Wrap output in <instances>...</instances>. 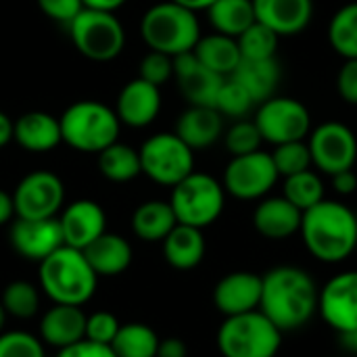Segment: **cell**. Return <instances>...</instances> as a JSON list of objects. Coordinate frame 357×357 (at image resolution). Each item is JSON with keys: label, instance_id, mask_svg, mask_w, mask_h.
<instances>
[{"label": "cell", "instance_id": "13", "mask_svg": "<svg viewBox=\"0 0 357 357\" xmlns=\"http://www.w3.org/2000/svg\"><path fill=\"white\" fill-rule=\"evenodd\" d=\"M65 201V186L52 172L27 174L13 192L15 218L44 220L56 218Z\"/></svg>", "mask_w": 357, "mask_h": 357}, {"label": "cell", "instance_id": "11", "mask_svg": "<svg viewBox=\"0 0 357 357\" xmlns=\"http://www.w3.org/2000/svg\"><path fill=\"white\" fill-rule=\"evenodd\" d=\"M278 178L280 174L272 161V155L259 149L249 155L232 157L224 169L222 186L238 201H257L276 186Z\"/></svg>", "mask_w": 357, "mask_h": 357}, {"label": "cell", "instance_id": "38", "mask_svg": "<svg viewBox=\"0 0 357 357\" xmlns=\"http://www.w3.org/2000/svg\"><path fill=\"white\" fill-rule=\"evenodd\" d=\"M270 155H272V161H274L278 174L284 178L305 172V169H312V153H310L307 140L276 144Z\"/></svg>", "mask_w": 357, "mask_h": 357}, {"label": "cell", "instance_id": "14", "mask_svg": "<svg viewBox=\"0 0 357 357\" xmlns=\"http://www.w3.org/2000/svg\"><path fill=\"white\" fill-rule=\"evenodd\" d=\"M318 312L339 335L357 328V270L337 274L318 297Z\"/></svg>", "mask_w": 357, "mask_h": 357}, {"label": "cell", "instance_id": "24", "mask_svg": "<svg viewBox=\"0 0 357 357\" xmlns=\"http://www.w3.org/2000/svg\"><path fill=\"white\" fill-rule=\"evenodd\" d=\"M13 140L29 153H46L63 142L61 121L44 111H29L17 117Z\"/></svg>", "mask_w": 357, "mask_h": 357}, {"label": "cell", "instance_id": "17", "mask_svg": "<svg viewBox=\"0 0 357 357\" xmlns=\"http://www.w3.org/2000/svg\"><path fill=\"white\" fill-rule=\"evenodd\" d=\"M59 224L65 245L79 251L86 249L102 232H107L105 209L90 199H79L69 203L59 215Z\"/></svg>", "mask_w": 357, "mask_h": 357}, {"label": "cell", "instance_id": "1", "mask_svg": "<svg viewBox=\"0 0 357 357\" xmlns=\"http://www.w3.org/2000/svg\"><path fill=\"white\" fill-rule=\"evenodd\" d=\"M320 291L314 278L297 266H278L261 276L259 312L280 331L303 328L318 312Z\"/></svg>", "mask_w": 357, "mask_h": 357}, {"label": "cell", "instance_id": "23", "mask_svg": "<svg viewBox=\"0 0 357 357\" xmlns=\"http://www.w3.org/2000/svg\"><path fill=\"white\" fill-rule=\"evenodd\" d=\"M176 134L192 149H209L224 136V115L215 107L190 105L176 121Z\"/></svg>", "mask_w": 357, "mask_h": 357}, {"label": "cell", "instance_id": "32", "mask_svg": "<svg viewBox=\"0 0 357 357\" xmlns=\"http://www.w3.org/2000/svg\"><path fill=\"white\" fill-rule=\"evenodd\" d=\"M157 333L140 322L121 324L111 343V349L117 357H157Z\"/></svg>", "mask_w": 357, "mask_h": 357}, {"label": "cell", "instance_id": "46", "mask_svg": "<svg viewBox=\"0 0 357 357\" xmlns=\"http://www.w3.org/2000/svg\"><path fill=\"white\" fill-rule=\"evenodd\" d=\"M331 180H333V188H335V192H337V195H341V197H349V195H354V192L357 190V176L354 169L339 172V174L331 176Z\"/></svg>", "mask_w": 357, "mask_h": 357}, {"label": "cell", "instance_id": "5", "mask_svg": "<svg viewBox=\"0 0 357 357\" xmlns=\"http://www.w3.org/2000/svg\"><path fill=\"white\" fill-rule=\"evenodd\" d=\"M61 136L71 149L82 153H100L117 142L121 121L115 109L98 100H77L59 117Z\"/></svg>", "mask_w": 357, "mask_h": 357}, {"label": "cell", "instance_id": "27", "mask_svg": "<svg viewBox=\"0 0 357 357\" xmlns=\"http://www.w3.org/2000/svg\"><path fill=\"white\" fill-rule=\"evenodd\" d=\"M163 257L176 270H192L205 257V236L201 228L178 224L163 238Z\"/></svg>", "mask_w": 357, "mask_h": 357}, {"label": "cell", "instance_id": "15", "mask_svg": "<svg viewBox=\"0 0 357 357\" xmlns=\"http://www.w3.org/2000/svg\"><path fill=\"white\" fill-rule=\"evenodd\" d=\"M10 247L29 261H42L65 245L59 218L25 220L17 218L8 232Z\"/></svg>", "mask_w": 357, "mask_h": 357}, {"label": "cell", "instance_id": "51", "mask_svg": "<svg viewBox=\"0 0 357 357\" xmlns=\"http://www.w3.org/2000/svg\"><path fill=\"white\" fill-rule=\"evenodd\" d=\"M172 2H176V4H180L192 13H199V10H207L215 0H172Z\"/></svg>", "mask_w": 357, "mask_h": 357}, {"label": "cell", "instance_id": "50", "mask_svg": "<svg viewBox=\"0 0 357 357\" xmlns=\"http://www.w3.org/2000/svg\"><path fill=\"white\" fill-rule=\"evenodd\" d=\"M13 132H15V121L6 113L0 111V149L13 140Z\"/></svg>", "mask_w": 357, "mask_h": 357}, {"label": "cell", "instance_id": "35", "mask_svg": "<svg viewBox=\"0 0 357 357\" xmlns=\"http://www.w3.org/2000/svg\"><path fill=\"white\" fill-rule=\"evenodd\" d=\"M236 42H238L243 59L264 61V59H276L280 36L276 31H272L268 25L255 21L236 38Z\"/></svg>", "mask_w": 357, "mask_h": 357}, {"label": "cell", "instance_id": "45", "mask_svg": "<svg viewBox=\"0 0 357 357\" xmlns=\"http://www.w3.org/2000/svg\"><path fill=\"white\" fill-rule=\"evenodd\" d=\"M56 357H117L111 345L92 343L88 339H82L79 343H73L65 349H59Z\"/></svg>", "mask_w": 357, "mask_h": 357}, {"label": "cell", "instance_id": "30", "mask_svg": "<svg viewBox=\"0 0 357 357\" xmlns=\"http://www.w3.org/2000/svg\"><path fill=\"white\" fill-rule=\"evenodd\" d=\"M209 23L218 33L238 38L249 25L255 23L253 0H215L209 8Z\"/></svg>", "mask_w": 357, "mask_h": 357}, {"label": "cell", "instance_id": "44", "mask_svg": "<svg viewBox=\"0 0 357 357\" xmlns=\"http://www.w3.org/2000/svg\"><path fill=\"white\" fill-rule=\"evenodd\" d=\"M337 92L347 102L357 107V59H347L337 73Z\"/></svg>", "mask_w": 357, "mask_h": 357}, {"label": "cell", "instance_id": "22", "mask_svg": "<svg viewBox=\"0 0 357 357\" xmlns=\"http://www.w3.org/2000/svg\"><path fill=\"white\" fill-rule=\"evenodd\" d=\"M86 314L79 305L54 303L40 320L42 343L65 349L86 337Z\"/></svg>", "mask_w": 357, "mask_h": 357}, {"label": "cell", "instance_id": "19", "mask_svg": "<svg viewBox=\"0 0 357 357\" xmlns=\"http://www.w3.org/2000/svg\"><path fill=\"white\" fill-rule=\"evenodd\" d=\"M261 301V276L253 272H232L213 289V303L226 318L255 312Z\"/></svg>", "mask_w": 357, "mask_h": 357}, {"label": "cell", "instance_id": "52", "mask_svg": "<svg viewBox=\"0 0 357 357\" xmlns=\"http://www.w3.org/2000/svg\"><path fill=\"white\" fill-rule=\"evenodd\" d=\"M341 341H343V345H345L351 354H356L357 356V328L356 331H351V333H347V335H341Z\"/></svg>", "mask_w": 357, "mask_h": 357}, {"label": "cell", "instance_id": "8", "mask_svg": "<svg viewBox=\"0 0 357 357\" xmlns=\"http://www.w3.org/2000/svg\"><path fill=\"white\" fill-rule=\"evenodd\" d=\"M67 27L77 52L90 61H113L123 50L126 31L115 13L82 8Z\"/></svg>", "mask_w": 357, "mask_h": 357}, {"label": "cell", "instance_id": "54", "mask_svg": "<svg viewBox=\"0 0 357 357\" xmlns=\"http://www.w3.org/2000/svg\"><path fill=\"white\" fill-rule=\"evenodd\" d=\"M356 357H357V356H356Z\"/></svg>", "mask_w": 357, "mask_h": 357}, {"label": "cell", "instance_id": "7", "mask_svg": "<svg viewBox=\"0 0 357 357\" xmlns=\"http://www.w3.org/2000/svg\"><path fill=\"white\" fill-rule=\"evenodd\" d=\"M224 203L226 190L222 182L201 172H192L182 182H178L172 188L169 199L178 224H186L201 230L211 226L222 215Z\"/></svg>", "mask_w": 357, "mask_h": 357}, {"label": "cell", "instance_id": "29", "mask_svg": "<svg viewBox=\"0 0 357 357\" xmlns=\"http://www.w3.org/2000/svg\"><path fill=\"white\" fill-rule=\"evenodd\" d=\"M178 226L169 201H146L132 215V230L140 241L163 243V238Z\"/></svg>", "mask_w": 357, "mask_h": 357}, {"label": "cell", "instance_id": "34", "mask_svg": "<svg viewBox=\"0 0 357 357\" xmlns=\"http://www.w3.org/2000/svg\"><path fill=\"white\" fill-rule=\"evenodd\" d=\"M282 197L287 201H291L297 209L307 211L314 205H318V203L324 201V182L312 169H305V172L287 176L284 178Z\"/></svg>", "mask_w": 357, "mask_h": 357}, {"label": "cell", "instance_id": "31", "mask_svg": "<svg viewBox=\"0 0 357 357\" xmlns=\"http://www.w3.org/2000/svg\"><path fill=\"white\" fill-rule=\"evenodd\" d=\"M98 169L111 182H130L142 174L140 153L117 140L98 153Z\"/></svg>", "mask_w": 357, "mask_h": 357}, {"label": "cell", "instance_id": "26", "mask_svg": "<svg viewBox=\"0 0 357 357\" xmlns=\"http://www.w3.org/2000/svg\"><path fill=\"white\" fill-rule=\"evenodd\" d=\"M230 77L249 92L255 105H259L276 96L278 84L282 79V69H280L278 59H264V61L243 59Z\"/></svg>", "mask_w": 357, "mask_h": 357}, {"label": "cell", "instance_id": "10", "mask_svg": "<svg viewBox=\"0 0 357 357\" xmlns=\"http://www.w3.org/2000/svg\"><path fill=\"white\" fill-rule=\"evenodd\" d=\"M255 126L264 142L284 144L295 140H307L312 132V113L310 109L291 96H272L257 105Z\"/></svg>", "mask_w": 357, "mask_h": 357}, {"label": "cell", "instance_id": "18", "mask_svg": "<svg viewBox=\"0 0 357 357\" xmlns=\"http://www.w3.org/2000/svg\"><path fill=\"white\" fill-rule=\"evenodd\" d=\"M255 21L280 38L299 36L314 19V0H253Z\"/></svg>", "mask_w": 357, "mask_h": 357}, {"label": "cell", "instance_id": "9", "mask_svg": "<svg viewBox=\"0 0 357 357\" xmlns=\"http://www.w3.org/2000/svg\"><path fill=\"white\" fill-rule=\"evenodd\" d=\"M142 174L161 186L174 188L195 172V151L176 134L161 132L138 149Z\"/></svg>", "mask_w": 357, "mask_h": 357}, {"label": "cell", "instance_id": "16", "mask_svg": "<svg viewBox=\"0 0 357 357\" xmlns=\"http://www.w3.org/2000/svg\"><path fill=\"white\" fill-rule=\"evenodd\" d=\"M174 77L182 96L195 107H215L218 92L226 77L207 69L195 54V50L174 56Z\"/></svg>", "mask_w": 357, "mask_h": 357}, {"label": "cell", "instance_id": "48", "mask_svg": "<svg viewBox=\"0 0 357 357\" xmlns=\"http://www.w3.org/2000/svg\"><path fill=\"white\" fill-rule=\"evenodd\" d=\"M15 218V203H13V195H8L6 190H0V226L8 224Z\"/></svg>", "mask_w": 357, "mask_h": 357}, {"label": "cell", "instance_id": "12", "mask_svg": "<svg viewBox=\"0 0 357 357\" xmlns=\"http://www.w3.org/2000/svg\"><path fill=\"white\" fill-rule=\"evenodd\" d=\"M312 165L326 176L354 169L357 161V138L354 130L341 121H326L307 136Z\"/></svg>", "mask_w": 357, "mask_h": 357}, {"label": "cell", "instance_id": "3", "mask_svg": "<svg viewBox=\"0 0 357 357\" xmlns=\"http://www.w3.org/2000/svg\"><path fill=\"white\" fill-rule=\"evenodd\" d=\"M38 274L40 289L46 293V297L52 299V303L63 305L84 307L92 299L98 282V276L90 268L84 253L67 245L42 259Z\"/></svg>", "mask_w": 357, "mask_h": 357}, {"label": "cell", "instance_id": "2", "mask_svg": "<svg viewBox=\"0 0 357 357\" xmlns=\"http://www.w3.org/2000/svg\"><path fill=\"white\" fill-rule=\"evenodd\" d=\"M299 234L318 261L339 264L357 249V215L345 203L324 199L303 211Z\"/></svg>", "mask_w": 357, "mask_h": 357}, {"label": "cell", "instance_id": "40", "mask_svg": "<svg viewBox=\"0 0 357 357\" xmlns=\"http://www.w3.org/2000/svg\"><path fill=\"white\" fill-rule=\"evenodd\" d=\"M0 357H46V354L42 339L23 331H10L0 335Z\"/></svg>", "mask_w": 357, "mask_h": 357}, {"label": "cell", "instance_id": "47", "mask_svg": "<svg viewBox=\"0 0 357 357\" xmlns=\"http://www.w3.org/2000/svg\"><path fill=\"white\" fill-rule=\"evenodd\" d=\"M188 349L186 343L182 339L169 337V339H159V347H157V357H186Z\"/></svg>", "mask_w": 357, "mask_h": 357}, {"label": "cell", "instance_id": "43", "mask_svg": "<svg viewBox=\"0 0 357 357\" xmlns=\"http://www.w3.org/2000/svg\"><path fill=\"white\" fill-rule=\"evenodd\" d=\"M38 6L48 19L69 25L82 13L84 2L82 0H38Z\"/></svg>", "mask_w": 357, "mask_h": 357}, {"label": "cell", "instance_id": "41", "mask_svg": "<svg viewBox=\"0 0 357 357\" xmlns=\"http://www.w3.org/2000/svg\"><path fill=\"white\" fill-rule=\"evenodd\" d=\"M138 77L161 88L165 82H169L174 77V56L157 52V50H149L140 63V75Z\"/></svg>", "mask_w": 357, "mask_h": 357}, {"label": "cell", "instance_id": "49", "mask_svg": "<svg viewBox=\"0 0 357 357\" xmlns=\"http://www.w3.org/2000/svg\"><path fill=\"white\" fill-rule=\"evenodd\" d=\"M84 8H92V10H105V13H115L117 8H121L128 0H82Z\"/></svg>", "mask_w": 357, "mask_h": 357}, {"label": "cell", "instance_id": "37", "mask_svg": "<svg viewBox=\"0 0 357 357\" xmlns=\"http://www.w3.org/2000/svg\"><path fill=\"white\" fill-rule=\"evenodd\" d=\"M255 100L249 96V92L238 84L234 82L232 77H226L220 92H218V98H215V109L224 115V117H232V119H245L251 111H253Z\"/></svg>", "mask_w": 357, "mask_h": 357}, {"label": "cell", "instance_id": "4", "mask_svg": "<svg viewBox=\"0 0 357 357\" xmlns=\"http://www.w3.org/2000/svg\"><path fill=\"white\" fill-rule=\"evenodd\" d=\"M140 33L151 50L176 56L197 46L201 38V25L197 13L165 0L144 13L140 21Z\"/></svg>", "mask_w": 357, "mask_h": 357}, {"label": "cell", "instance_id": "33", "mask_svg": "<svg viewBox=\"0 0 357 357\" xmlns=\"http://www.w3.org/2000/svg\"><path fill=\"white\" fill-rule=\"evenodd\" d=\"M328 42L333 50L347 59H357V0L343 4L328 23Z\"/></svg>", "mask_w": 357, "mask_h": 357}, {"label": "cell", "instance_id": "42", "mask_svg": "<svg viewBox=\"0 0 357 357\" xmlns=\"http://www.w3.org/2000/svg\"><path fill=\"white\" fill-rule=\"evenodd\" d=\"M121 322L117 320L115 314L111 312H94L86 318V337L92 343H100V345H111L117 331H119Z\"/></svg>", "mask_w": 357, "mask_h": 357}, {"label": "cell", "instance_id": "39", "mask_svg": "<svg viewBox=\"0 0 357 357\" xmlns=\"http://www.w3.org/2000/svg\"><path fill=\"white\" fill-rule=\"evenodd\" d=\"M224 142H226V149L232 157H238V155H249V153H255L261 149V134H259V128L255 126L253 119H236L224 134Z\"/></svg>", "mask_w": 357, "mask_h": 357}, {"label": "cell", "instance_id": "6", "mask_svg": "<svg viewBox=\"0 0 357 357\" xmlns=\"http://www.w3.org/2000/svg\"><path fill=\"white\" fill-rule=\"evenodd\" d=\"M282 333L259 312L230 316L218 331V349L224 357H276Z\"/></svg>", "mask_w": 357, "mask_h": 357}, {"label": "cell", "instance_id": "53", "mask_svg": "<svg viewBox=\"0 0 357 357\" xmlns=\"http://www.w3.org/2000/svg\"><path fill=\"white\" fill-rule=\"evenodd\" d=\"M4 318H6V312H4V307H2V303H0V331H2V326H4Z\"/></svg>", "mask_w": 357, "mask_h": 357}, {"label": "cell", "instance_id": "20", "mask_svg": "<svg viewBox=\"0 0 357 357\" xmlns=\"http://www.w3.org/2000/svg\"><path fill=\"white\" fill-rule=\"evenodd\" d=\"M161 111V90L159 86H153L144 82L142 77H136L128 82L119 96L115 113L121 123L132 128H144L151 126Z\"/></svg>", "mask_w": 357, "mask_h": 357}, {"label": "cell", "instance_id": "25", "mask_svg": "<svg viewBox=\"0 0 357 357\" xmlns=\"http://www.w3.org/2000/svg\"><path fill=\"white\" fill-rule=\"evenodd\" d=\"M96 276H117L132 264V245L117 234L102 232L86 249H82Z\"/></svg>", "mask_w": 357, "mask_h": 357}, {"label": "cell", "instance_id": "21", "mask_svg": "<svg viewBox=\"0 0 357 357\" xmlns=\"http://www.w3.org/2000/svg\"><path fill=\"white\" fill-rule=\"evenodd\" d=\"M303 211L284 197H264L253 211L255 230L272 241H284L301 230Z\"/></svg>", "mask_w": 357, "mask_h": 357}, {"label": "cell", "instance_id": "28", "mask_svg": "<svg viewBox=\"0 0 357 357\" xmlns=\"http://www.w3.org/2000/svg\"><path fill=\"white\" fill-rule=\"evenodd\" d=\"M192 50L207 69H211L213 73L222 77H230L234 69L238 67V63L243 61L236 38H230L218 31L209 36H201Z\"/></svg>", "mask_w": 357, "mask_h": 357}, {"label": "cell", "instance_id": "36", "mask_svg": "<svg viewBox=\"0 0 357 357\" xmlns=\"http://www.w3.org/2000/svg\"><path fill=\"white\" fill-rule=\"evenodd\" d=\"M0 303L8 316L19 320H29L36 316L40 305L38 289L27 280H13L10 284L4 287Z\"/></svg>", "mask_w": 357, "mask_h": 357}]
</instances>
